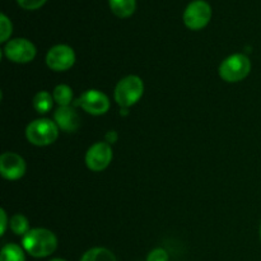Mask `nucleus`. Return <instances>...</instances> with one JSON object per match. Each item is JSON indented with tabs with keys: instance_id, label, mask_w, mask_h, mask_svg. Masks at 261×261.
Wrapping results in <instances>:
<instances>
[{
	"instance_id": "obj_13",
	"label": "nucleus",
	"mask_w": 261,
	"mask_h": 261,
	"mask_svg": "<svg viewBox=\"0 0 261 261\" xmlns=\"http://www.w3.org/2000/svg\"><path fill=\"white\" fill-rule=\"evenodd\" d=\"M54 97L47 91H40L33 97V107L38 114H47L54 106Z\"/></svg>"
},
{
	"instance_id": "obj_24",
	"label": "nucleus",
	"mask_w": 261,
	"mask_h": 261,
	"mask_svg": "<svg viewBox=\"0 0 261 261\" xmlns=\"http://www.w3.org/2000/svg\"><path fill=\"white\" fill-rule=\"evenodd\" d=\"M260 240H261V226H260Z\"/></svg>"
},
{
	"instance_id": "obj_4",
	"label": "nucleus",
	"mask_w": 261,
	"mask_h": 261,
	"mask_svg": "<svg viewBox=\"0 0 261 261\" xmlns=\"http://www.w3.org/2000/svg\"><path fill=\"white\" fill-rule=\"evenodd\" d=\"M250 71H251V61L245 54H233L224 59L219 66V75L228 83L244 81Z\"/></svg>"
},
{
	"instance_id": "obj_2",
	"label": "nucleus",
	"mask_w": 261,
	"mask_h": 261,
	"mask_svg": "<svg viewBox=\"0 0 261 261\" xmlns=\"http://www.w3.org/2000/svg\"><path fill=\"white\" fill-rule=\"evenodd\" d=\"M144 93V83L138 75H127L122 78L115 88V101L121 109H129L142 98Z\"/></svg>"
},
{
	"instance_id": "obj_16",
	"label": "nucleus",
	"mask_w": 261,
	"mask_h": 261,
	"mask_svg": "<svg viewBox=\"0 0 261 261\" xmlns=\"http://www.w3.org/2000/svg\"><path fill=\"white\" fill-rule=\"evenodd\" d=\"M0 261H25L23 247L15 244H7L0 252Z\"/></svg>"
},
{
	"instance_id": "obj_5",
	"label": "nucleus",
	"mask_w": 261,
	"mask_h": 261,
	"mask_svg": "<svg viewBox=\"0 0 261 261\" xmlns=\"http://www.w3.org/2000/svg\"><path fill=\"white\" fill-rule=\"evenodd\" d=\"M212 19V7L205 0H194L184 12V23L193 31L203 30Z\"/></svg>"
},
{
	"instance_id": "obj_9",
	"label": "nucleus",
	"mask_w": 261,
	"mask_h": 261,
	"mask_svg": "<svg viewBox=\"0 0 261 261\" xmlns=\"http://www.w3.org/2000/svg\"><path fill=\"white\" fill-rule=\"evenodd\" d=\"M75 63V53L68 45H56L47 51L46 65L54 71H66Z\"/></svg>"
},
{
	"instance_id": "obj_19",
	"label": "nucleus",
	"mask_w": 261,
	"mask_h": 261,
	"mask_svg": "<svg viewBox=\"0 0 261 261\" xmlns=\"http://www.w3.org/2000/svg\"><path fill=\"white\" fill-rule=\"evenodd\" d=\"M47 0H17L18 5L25 10H35L45 5Z\"/></svg>"
},
{
	"instance_id": "obj_10",
	"label": "nucleus",
	"mask_w": 261,
	"mask_h": 261,
	"mask_svg": "<svg viewBox=\"0 0 261 261\" xmlns=\"http://www.w3.org/2000/svg\"><path fill=\"white\" fill-rule=\"evenodd\" d=\"M0 173L5 180H19L25 173V162L14 152H5L0 157Z\"/></svg>"
},
{
	"instance_id": "obj_21",
	"label": "nucleus",
	"mask_w": 261,
	"mask_h": 261,
	"mask_svg": "<svg viewBox=\"0 0 261 261\" xmlns=\"http://www.w3.org/2000/svg\"><path fill=\"white\" fill-rule=\"evenodd\" d=\"M117 139H119V135H117V133L114 132V130H110V132H107L106 135H105V142L109 143V144H114V143L117 142Z\"/></svg>"
},
{
	"instance_id": "obj_11",
	"label": "nucleus",
	"mask_w": 261,
	"mask_h": 261,
	"mask_svg": "<svg viewBox=\"0 0 261 261\" xmlns=\"http://www.w3.org/2000/svg\"><path fill=\"white\" fill-rule=\"evenodd\" d=\"M54 121L65 133H75L81 127V117L73 106L59 107L54 114Z\"/></svg>"
},
{
	"instance_id": "obj_12",
	"label": "nucleus",
	"mask_w": 261,
	"mask_h": 261,
	"mask_svg": "<svg viewBox=\"0 0 261 261\" xmlns=\"http://www.w3.org/2000/svg\"><path fill=\"white\" fill-rule=\"evenodd\" d=\"M110 9L116 17L127 18L137 8V0H109Z\"/></svg>"
},
{
	"instance_id": "obj_20",
	"label": "nucleus",
	"mask_w": 261,
	"mask_h": 261,
	"mask_svg": "<svg viewBox=\"0 0 261 261\" xmlns=\"http://www.w3.org/2000/svg\"><path fill=\"white\" fill-rule=\"evenodd\" d=\"M147 261H168V254L165 249H158L152 250V251L148 254Z\"/></svg>"
},
{
	"instance_id": "obj_15",
	"label": "nucleus",
	"mask_w": 261,
	"mask_h": 261,
	"mask_svg": "<svg viewBox=\"0 0 261 261\" xmlns=\"http://www.w3.org/2000/svg\"><path fill=\"white\" fill-rule=\"evenodd\" d=\"M81 261H117L115 255L105 247H93L82 256Z\"/></svg>"
},
{
	"instance_id": "obj_22",
	"label": "nucleus",
	"mask_w": 261,
	"mask_h": 261,
	"mask_svg": "<svg viewBox=\"0 0 261 261\" xmlns=\"http://www.w3.org/2000/svg\"><path fill=\"white\" fill-rule=\"evenodd\" d=\"M0 217H2V231H0V234H2V236H4V233H5V231H7V227H8V216H7V212L4 211V209H2V211H0Z\"/></svg>"
},
{
	"instance_id": "obj_23",
	"label": "nucleus",
	"mask_w": 261,
	"mask_h": 261,
	"mask_svg": "<svg viewBox=\"0 0 261 261\" xmlns=\"http://www.w3.org/2000/svg\"><path fill=\"white\" fill-rule=\"evenodd\" d=\"M50 261H66V260H64V259H59V257H56V259H51Z\"/></svg>"
},
{
	"instance_id": "obj_18",
	"label": "nucleus",
	"mask_w": 261,
	"mask_h": 261,
	"mask_svg": "<svg viewBox=\"0 0 261 261\" xmlns=\"http://www.w3.org/2000/svg\"><path fill=\"white\" fill-rule=\"evenodd\" d=\"M12 22L4 13H2L0 14V42H7L9 40L10 35H12Z\"/></svg>"
},
{
	"instance_id": "obj_8",
	"label": "nucleus",
	"mask_w": 261,
	"mask_h": 261,
	"mask_svg": "<svg viewBox=\"0 0 261 261\" xmlns=\"http://www.w3.org/2000/svg\"><path fill=\"white\" fill-rule=\"evenodd\" d=\"M112 157L114 153H112L111 144L106 142L94 143L86 153V165L91 171L101 172L109 167Z\"/></svg>"
},
{
	"instance_id": "obj_1",
	"label": "nucleus",
	"mask_w": 261,
	"mask_h": 261,
	"mask_svg": "<svg viewBox=\"0 0 261 261\" xmlns=\"http://www.w3.org/2000/svg\"><path fill=\"white\" fill-rule=\"evenodd\" d=\"M22 247L31 256L42 259L55 252L58 239L50 229L32 228L22 237Z\"/></svg>"
},
{
	"instance_id": "obj_17",
	"label": "nucleus",
	"mask_w": 261,
	"mask_h": 261,
	"mask_svg": "<svg viewBox=\"0 0 261 261\" xmlns=\"http://www.w3.org/2000/svg\"><path fill=\"white\" fill-rule=\"evenodd\" d=\"M9 227L17 236H24L30 231V222L23 214H14L9 221Z\"/></svg>"
},
{
	"instance_id": "obj_14",
	"label": "nucleus",
	"mask_w": 261,
	"mask_h": 261,
	"mask_svg": "<svg viewBox=\"0 0 261 261\" xmlns=\"http://www.w3.org/2000/svg\"><path fill=\"white\" fill-rule=\"evenodd\" d=\"M54 101L59 105V107H65L70 106L73 102V91L69 86L66 84H59L55 87L53 92Z\"/></svg>"
},
{
	"instance_id": "obj_6",
	"label": "nucleus",
	"mask_w": 261,
	"mask_h": 261,
	"mask_svg": "<svg viewBox=\"0 0 261 261\" xmlns=\"http://www.w3.org/2000/svg\"><path fill=\"white\" fill-rule=\"evenodd\" d=\"M73 105L82 107L87 114L93 116L105 115L110 110L109 97L98 89H88Z\"/></svg>"
},
{
	"instance_id": "obj_7",
	"label": "nucleus",
	"mask_w": 261,
	"mask_h": 261,
	"mask_svg": "<svg viewBox=\"0 0 261 261\" xmlns=\"http://www.w3.org/2000/svg\"><path fill=\"white\" fill-rule=\"evenodd\" d=\"M4 55L17 64L31 63L36 58V47L27 38H13L4 46Z\"/></svg>"
},
{
	"instance_id": "obj_3",
	"label": "nucleus",
	"mask_w": 261,
	"mask_h": 261,
	"mask_svg": "<svg viewBox=\"0 0 261 261\" xmlns=\"http://www.w3.org/2000/svg\"><path fill=\"white\" fill-rule=\"evenodd\" d=\"M25 137L31 144L46 147L53 144L58 139L59 126L50 119H37L28 124L25 129Z\"/></svg>"
}]
</instances>
